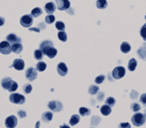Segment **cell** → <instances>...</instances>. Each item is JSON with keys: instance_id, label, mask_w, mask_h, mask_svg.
Listing matches in <instances>:
<instances>
[{"instance_id": "cell-1", "label": "cell", "mask_w": 146, "mask_h": 128, "mask_svg": "<svg viewBox=\"0 0 146 128\" xmlns=\"http://www.w3.org/2000/svg\"><path fill=\"white\" fill-rule=\"evenodd\" d=\"M1 84L4 89L8 90L9 92L15 91L18 87V83L10 77H5L2 79Z\"/></svg>"}, {"instance_id": "cell-2", "label": "cell", "mask_w": 146, "mask_h": 128, "mask_svg": "<svg viewBox=\"0 0 146 128\" xmlns=\"http://www.w3.org/2000/svg\"><path fill=\"white\" fill-rule=\"evenodd\" d=\"M145 118L146 116L144 114L141 113H136L132 116L131 122L135 126L140 127L145 124Z\"/></svg>"}, {"instance_id": "cell-3", "label": "cell", "mask_w": 146, "mask_h": 128, "mask_svg": "<svg viewBox=\"0 0 146 128\" xmlns=\"http://www.w3.org/2000/svg\"><path fill=\"white\" fill-rule=\"evenodd\" d=\"M10 102L15 104H23L25 102V98L23 95H22L19 93H13L11 94L9 97Z\"/></svg>"}, {"instance_id": "cell-4", "label": "cell", "mask_w": 146, "mask_h": 128, "mask_svg": "<svg viewBox=\"0 0 146 128\" xmlns=\"http://www.w3.org/2000/svg\"><path fill=\"white\" fill-rule=\"evenodd\" d=\"M125 69L122 66H117L113 69L112 75L113 78L116 79V80H119L123 77L125 74Z\"/></svg>"}, {"instance_id": "cell-5", "label": "cell", "mask_w": 146, "mask_h": 128, "mask_svg": "<svg viewBox=\"0 0 146 128\" xmlns=\"http://www.w3.org/2000/svg\"><path fill=\"white\" fill-rule=\"evenodd\" d=\"M48 107L49 109L53 112H60L62 110L63 105L60 102L57 100H53L49 102L48 104Z\"/></svg>"}, {"instance_id": "cell-6", "label": "cell", "mask_w": 146, "mask_h": 128, "mask_svg": "<svg viewBox=\"0 0 146 128\" xmlns=\"http://www.w3.org/2000/svg\"><path fill=\"white\" fill-rule=\"evenodd\" d=\"M20 24L23 27H30L33 23V16L30 14H26L22 16L20 20Z\"/></svg>"}, {"instance_id": "cell-7", "label": "cell", "mask_w": 146, "mask_h": 128, "mask_svg": "<svg viewBox=\"0 0 146 128\" xmlns=\"http://www.w3.org/2000/svg\"><path fill=\"white\" fill-rule=\"evenodd\" d=\"M12 52V47L7 41H1L0 43V53L5 55H8Z\"/></svg>"}, {"instance_id": "cell-8", "label": "cell", "mask_w": 146, "mask_h": 128, "mask_svg": "<svg viewBox=\"0 0 146 128\" xmlns=\"http://www.w3.org/2000/svg\"><path fill=\"white\" fill-rule=\"evenodd\" d=\"M18 124V119L15 115H11L6 118L5 124L7 128H15Z\"/></svg>"}, {"instance_id": "cell-9", "label": "cell", "mask_w": 146, "mask_h": 128, "mask_svg": "<svg viewBox=\"0 0 146 128\" xmlns=\"http://www.w3.org/2000/svg\"><path fill=\"white\" fill-rule=\"evenodd\" d=\"M37 76L38 73L36 69H35L33 67H29L25 72V77L30 81H33L36 80Z\"/></svg>"}, {"instance_id": "cell-10", "label": "cell", "mask_w": 146, "mask_h": 128, "mask_svg": "<svg viewBox=\"0 0 146 128\" xmlns=\"http://www.w3.org/2000/svg\"><path fill=\"white\" fill-rule=\"evenodd\" d=\"M57 8L59 11H67L70 8V2L69 0H56Z\"/></svg>"}, {"instance_id": "cell-11", "label": "cell", "mask_w": 146, "mask_h": 128, "mask_svg": "<svg viewBox=\"0 0 146 128\" xmlns=\"http://www.w3.org/2000/svg\"><path fill=\"white\" fill-rule=\"evenodd\" d=\"M52 47H54V43L51 40H45L43 41L40 45V50L43 54L46 55V53L49 49Z\"/></svg>"}, {"instance_id": "cell-12", "label": "cell", "mask_w": 146, "mask_h": 128, "mask_svg": "<svg viewBox=\"0 0 146 128\" xmlns=\"http://www.w3.org/2000/svg\"><path fill=\"white\" fill-rule=\"evenodd\" d=\"M7 41L11 44V45H13V44L16 43H22V39L20 37L16 36L15 34L11 33L7 35L6 37Z\"/></svg>"}, {"instance_id": "cell-13", "label": "cell", "mask_w": 146, "mask_h": 128, "mask_svg": "<svg viewBox=\"0 0 146 128\" xmlns=\"http://www.w3.org/2000/svg\"><path fill=\"white\" fill-rule=\"evenodd\" d=\"M56 70L58 74H60L61 76H64L67 74L68 72V69L64 63L60 62L58 64L57 67H56Z\"/></svg>"}, {"instance_id": "cell-14", "label": "cell", "mask_w": 146, "mask_h": 128, "mask_svg": "<svg viewBox=\"0 0 146 128\" xmlns=\"http://www.w3.org/2000/svg\"><path fill=\"white\" fill-rule=\"evenodd\" d=\"M15 67V69L17 71H22L25 67V62L22 59L20 58H18V59H15L13 62V66H11Z\"/></svg>"}, {"instance_id": "cell-15", "label": "cell", "mask_w": 146, "mask_h": 128, "mask_svg": "<svg viewBox=\"0 0 146 128\" xmlns=\"http://www.w3.org/2000/svg\"><path fill=\"white\" fill-rule=\"evenodd\" d=\"M137 54L141 59L146 60V43H143L142 45L138 49Z\"/></svg>"}, {"instance_id": "cell-16", "label": "cell", "mask_w": 146, "mask_h": 128, "mask_svg": "<svg viewBox=\"0 0 146 128\" xmlns=\"http://www.w3.org/2000/svg\"><path fill=\"white\" fill-rule=\"evenodd\" d=\"M45 11L49 14H52L56 10V5L53 2H49L45 5Z\"/></svg>"}, {"instance_id": "cell-17", "label": "cell", "mask_w": 146, "mask_h": 128, "mask_svg": "<svg viewBox=\"0 0 146 128\" xmlns=\"http://www.w3.org/2000/svg\"><path fill=\"white\" fill-rule=\"evenodd\" d=\"M100 111L103 115L108 116V115H109L110 113H111L112 108L110 106H108V105H107V104H105V105H103V106H101V108L100 109Z\"/></svg>"}, {"instance_id": "cell-18", "label": "cell", "mask_w": 146, "mask_h": 128, "mask_svg": "<svg viewBox=\"0 0 146 128\" xmlns=\"http://www.w3.org/2000/svg\"><path fill=\"white\" fill-rule=\"evenodd\" d=\"M53 113L49 111H46V112L44 113L42 115V120L44 122L48 123L52 120L53 118Z\"/></svg>"}, {"instance_id": "cell-19", "label": "cell", "mask_w": 146, "mask_h": 128, "mask_svg": "<svg viewBox=\"0 0 146 128\" xmlns=\"http://www.w3.org/2000/svg\"><path fill=\"white\" fill-rule=\"evenodd\" d=\"M131 49V45L128 42H127V41H124V42L122 43L121 44V45H120V50H121L122 53H125V54H127V53L130 52Z\"/></svg>"}, {"instance_id": "cell-20", "label": "cell", "mask_w": 146, "mask_h": 128, "mask_svg": "<svg viewBox=\"0 0 146 128\" xmlns=\"http://www.w3.org/2000/svg\"><path fill=\"white\" fill-rule=\"evenodd\" d=\"M12 47V52L16 54H20L23 51V45L22 43H16L11 45Z\"/></svg>"}, {"instance_id": "cell-21", "label": "cell", "mask_w": 146, "mask_h": 128, "mask_svg": "<svg viewBox=\"0 0 146 128\" xmlns=\"http://www.w3.org/2000/svg\"><path fill=\"white\" fill-rule=\"evenodd\" d=\"M137 64H138V62L136 61V60L135 58H131V59L129 60V63H128V69L130 71H134L136 69V67L137 66Z\"/></svg>"}, {"instance_id": "cell-22", "label": "cell", "mask_w": 146, "mask_h": 128, "mask_svg": "<svg viewBox=\"0 0 146 128\" xmlns=\"http://www.w3.org/2000/svg\"><path fill=\"white\" fill-rule=\"evenodd\" d=\"M56 54H57V50L54 47H52L50 49L47 51V52L46 53V55L48 56L51 58V59H53V58H55L56 56Z\"/></svg>"}, {"instance_id": "cell-23", "label": "cell", "mask_w": 146, "mask_h": 128, "mask_svg": "<svg viewBox=\"0 0 146 128\" xmlns=\"http://www.w3.org/2000/svg\"><path fill=\"white\" fill-rule=\"evenodd\" d=\"M80 119H81V118H80V116L78 115H73L70 119V124L74 126V125L78 124Z\"/></svg>"}, {"instance_id": "cell-24", "label": "cell", "mask_w": 146, "mask_h": 128, "mask_svg": "<svg viewBox=\"0 0 146 128\" xmlns=\"http://www.w3.org/2000/svg\"><path fill=\"white\" fill-rule=\"evenodd\" d=\"M107 0H98L96 2V6L98 9H105L107 7Z\"/></svg>"}, {"instance_id": "cell-25", "label": "cell", "mask_w": 146, "mask_h": 128, "mask_svg": "<svg viewBox=\"0 0 146 128\" xmlns=\"http://www.w3.org/2000/svg\"><path fill=\"white\" fill-rule=\"evenodd\" d=\"M43 11H42V9L39 7H36L34 9H33L31 12V15L33 18H37L38 16H40Z\"/></svg>"}, {"instance_id": "cell-26", "label": "cell", "mask_w": 146, "mask_h": 128, "mask_svg": "<svg viewBox=\"0 0 146 128\" xmlns=\"http://www.w3.org/2000/svg\"><path fill=\"white\" fill-rule=\"evenodd\" d=\"M79 114L80 115H81L82 116H88L90 115L91 111L89 109L84 108V107H82V108H80L79 109Z\"/></svg>"}, {"instance_id": "cell-27", "label": "cell", "mask_w": 146, "mask_h": 128, "mask_svg": "<svg viewBox=\"0 0 146 128\" xmlns=\"http://www.w3.org/2000/svg\"><path fill=\"white\" fill-rule=\"evenodd\" d=\"M99 90H100V87H99L98 86L95 85H92L90 86V87H89L88 93H90L91 95H94L97 94Z\"/></svg>"}, {"instance_id": "cell-28", "label": "cell", "mask_w": 146, "mask_h": 128, "mask_svg": "<svg viewBox=\"0 0 146 128\" xmlns=\"http://www.w3.org/2000/svg\"><path fill=\"white\" fill-rule=\"evenodd\" d=\"M46 67H47V65L46 63L44 62H39L36 64V70L38 71L42 72L45 71Z\"/></svg>"}, {"instance_id": "cell-29", "label": "cell", "mask_w": 146, "mask_h": 128, "mask_svg": "<svg viewBox=\"0 0 146 128\" xmlns=\"http://www.w3.org/2000/svg\"><path fill=\"white\" fill-rule=\"evenodd\" d=\"M44 54L40 49H36L34 52V57L36 60H41L43 58Z\"/></svg>"}, {"instance_id": "cell-30", "label": "cell", "mask_w": 146, "mask_h": 128, "mask_svg": "<svg viewBox=\"0 0 146 128\" xmlns=\"http://www.w3.org/2000/svg\"><path fill=\"white\" fill-rule=\"evenodd\" d=\"M58 38L60 41L65 42L67 41V34L64 31H60L58 33Z\"/></svg>"}, {"instance_id": "cell-31", "label": "cell", "mask_w": 146, "mask_h": 128, "mask_svg": "<svg viewBox=\"0 0 146 128\" xmlns=\"http://www.w3.org/2000/svg\"><path fill=\"white\" fill-rule=\"evenodd\" d=\"M105 104L110 107H113L116 104V100L113 97H108L105 100Z\"/></svg>"}, {"instance_id": "cell-32", "label": "cell", "mask_w": 146, "mask_h": 128, "mask_svg": "<svg viewBox=\"0 0 146 128\" xmlns=\"http://www.w3.org/2000/svg\"><path fill=\"white\" fill-rule=\"evenodd\" d=\"M55 27L56 28V29L60 31H64L65 30V25L64 23L62 22H60V21H58L55 24Z\"/></svg>"}, {"instance_id": "cell-33", "label": "cell", "mask_w": 146, "mask_h": 128, "mask_svg": "<svg viewBox=\"0 0 146 128\" xmlns=\"http://www.w3.org/2000/svg\"><path fill=\"white\" fill-rule=\"evenodd\" d=\"M140 34L143 40L146 41V23H145V24L141 27L140 31Z\"/></svg>"}, {"instance_id": "cell-34", "label": "cell", "mask_w": 146, "mask_h": 128, "mask_svg": "<svg viewBox=\"0 0 146 128\" xmlns=\"http://www.w3.org/2000/svg\"><path fill=\"white\" fill-rule=\"evenodd\" d=\"M23 89L25 93H26V94H29V93L32 91V89H33L32 85L29 84V83L25 84L23 87Z\"/></svg>"}, {"instance_id": "cell-35", "label": "cell", "mask_w": 146, "mask_h": 128, "mask_svg": "<svg viewBox=\"0 0 146 128\" xmlns=\"http://www.w3.org/2000/svg\"><path fill=\"white\" fill-rule=\"evenodd\" d=\"M131 109L134 112H138L141 109V107L138 103L135 102V103H133L131 105Z\"/></svg>"}, {"instance_id": "cell-36", "label": "cell", "mask_w": 146, "mask_h": 128, "mask_svg": "<svg viewBox=\"0 0 146 128\" xmlns=\"http://www.w3.org/2000/svg\"><path fill=\"white\" fill-rule=\"evenodd\" d=\"M45 20L47 23H48V24H51V23H53L54 22H55V16L52 14H49L46 17Z\"/></svg>"}, {"instance_id": "cell-37", "label": "cell", "mask_w": 146, "mask_h": 128, "mask_svg": "<svg viewBox=\"0 0 146 128\" xmlns=\"http://www.w3.org/2000/svg\"><path fill=\"white\" fill-rule=\"evenodd\" d=\"M105 76L104 75H100L98 76V77H96L95 79V82L97 83V84H101L103 82V81L105 80Z\"/></svg>"}, {"instance_id": "cell-38", "label": "cell", "mask_w": 146, "mask_h": 128, "mask_svg": "<svg viewBox=\"0 0 146 128\" xmlns=\"http://www.w3.org/2000/svg\"><path fill=\"white\" fill-rule=\"evenodd\" d=\"M140 102L144 106H146V93H143L140 96Z\"/></svg>"}, {"instance_id": "cell-39", "label": "cell", "mask_w": 146, "mask_h": 128, "mask_svg": "<svg viewBox=\"0 0 146 128\" xmlns=\"http://www.w3.org/2000/svg\"><path fill=\"white\" fill-rule=\"evenodd\" d=\"M119 128H131V126L128 122H123L119 124Z\"/></svg>"}, {"instance_id": "cell-40", "label": "cell", "mask_w": 146, "mask_h": 128, "mask_svg": "<svg viewBox=\"0 0 146 128\" xmlns=\"http://www.w3.org/2000/svg\"><path fill=\"white\" fill-rule=\"evenodd\" d=\"M138 96V93L137 91H136L135 90H133L131 93L130 95V97L132 99H136L137 98V97Z\"/></svg>"}, {"instance_id": "cell-41", "label": "cell", "mask_w": 146, "mask_h": 128, "mask_svg": "<svg viewBox=\"0 0 146 128\" xmlns=\"http://www.w3.org/2000/svg\"><path fill=\"white\" fill-rule=\"evenodd\" d=\"M100 120H101V118H98V116H93L92 118V125H97L96 124V122H97L98 124L100 122Z\"/></svg>"}, {"instance_id": "cell-42", "label": "cell", "mask_w": 146, "mask_h": 128, "mask_svg": "<svg viewBox=\"0 0 146 128\" xmlns=\"http://www.w3.org/2000/svg\"><path fill=\"white\" fill-rule=\"evenodd\" d=\"M104 97H105V93L103 92H100L98 94V96H97V98L99 101H103V99H104Z\"/></svg>"}, {"instance_id": "cell-43", "label": "cell", "mask_w": 146, "mask_h": 128, "mask_svg": "<svg viewBox=\"0 0 146 128\" xmlns=\"http://www.w3.org/2000/svg\"><path fill=\"white\" fill-rule=\"evenodd\" d=\"M18 115L19 116V117H20V118H23L26 117L27 113H25V111L20 110V111H19L18 112Z\"/></svg>"}, {"instance_id": "cell-44", "label": "cell", "mask_w": 146, "mask_h": 128, "mask_svg": "<svg viewBox=\"0 0 146 128\" xmlns=\"http://www.w3.org/2000/svg\"><path fill=\"white\" fill-rule=\"evenodd\" d=\"M38 29H40V30H44L46 28V25L44 23L42 22L40 23H39L38 24Z\"/></svg>"}, {"instance_id": "cell-45", "label": "cell", "mask_w": 146, "mask_h": 128, "mask_svg": "<svg viewBox=\"0 0 146 128\" xmlns=\"http://www.w3.org/2000/svg\"><path fill=\"white\" fill-rule=\"evenodd\" d=\"M29 30L30 31H35L36 32H40V29H38V28H36V27H33V28H29Z\"/></svg>"}, {"instance_id": "cell-46", "label": "cell", "mask_w": 146, "mask_h": 128, "mask_svg": "<svg viewBox=\"0 0 146 128\" xmlns=\"http://www.w3.org/2000/svg\"><path fill=\"white\" fill-rule=\"evenodd\" d=\"M5 22V20L4 18L3 17H1V16H0V27L3 26Z\"/></svg>"}, {"instance_id": "cell-47", "label": "cell", "mask_w": 146, "mask_h": 128, "mask_svg": "<svg viewBox=\"0 0 146 128\" xmlns=\"http://www.w3.org/2000/svg\"><path fill=\"white\" fill-rule=\"evenodd\" d=\"M59 128H70V126H68L67 124H64L62 125H60Z\"/></svg>"}, {"instance_id": "cell-48", "label": "cell", "mask_w": 146, "mask_h": 128, "mask_svg": "<svg viewBox=\"0 0 146 128\" xmlns=\"http://www.w3.org/2000/svg\"><path fill=\"white\" fill-rule=\"evenodd\" d=\"M40 124V123L39 121H38V122L36 123V125H35V128H39Z\"/></svg>"}, {"instance_id": "cell-49", "label": "cell", "mask_w": 146, "mask_h": 128, "mask_svg": "<svg viewBox=\"0 0 146 128\" xmlns=\"http://www.w3.org/2000/svg\"><path fill=\"white\" fill-rule=\"evenodd\" d=\"M145 20H146V15H145Z\"/></svg>"}]
</instances>
